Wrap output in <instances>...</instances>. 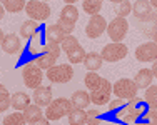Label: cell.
I'll return each instance as SVG.
<instances>
[{
	"label": "cell",
	"instance_id": "cell-12",
	"mask_svg": "<svg viewBox=\"0 0 157 125\" xmlns=\"http://www.w3.org/2000/svg\"><path fill=\"white\" fill-rule=\"evenodd\" d=\"M132 13H134V17H137L142 22H152L154 24L155 10L149 0H137L132 7Z\"/></svg>",
	"mask_w": 157,
	"mask_h": 125
},
{
	"label": "cell",
	"instance_id": "cell-32",
	"mask_svg": "<svg viewBox=\"0 0 157 125\" xmlns=\"http://www.w3.org/2000/svg\"><path fill=\"white\" fill-rule=\"evenodd\" d=\"M10 94L9 90L5 89V85H2L0 83V112H5V110H9L10 107Z\"/></svg>",
	"mask_w": 157,
	"mask_h": 125
},
{
	"label": "cell",
	"instance_id": "cell-42",
	"mask_svg": "<svg viewBox=\"0 0 157 125\" xmlns=\"http://www.w3.org/2000/svg\"><path fill=\"white\" fill-rule=\"evenodd\" d=\"M63 2H65V3H67V5H74V3H75V2H77V0H63Z\"/></svg>",
	"mask_w": 157,
	"mask_h": 125
},
{
	"label": "cell",
	"instance_id": "cell-1",
	"mask_svg": "<svg viewBox=\"0 0 157 125\" xmlns=\"http://www.w3.org/2000/svg\"><path fill=\"white\" fill-rule=\"evenodd\" d=\"M147 110H149V107H147L144 98L134 97V98H130V100H127L125 107L122 110L115 112V119H119L124 123H137L140 120V117L144 115Z\"/></svg>",
	"mask_w": 157,
	"mask_h": 125
},
{
	"label": "cell",
	"instance_id": "cell-43",
	"mask_svg": "<svg viewBox=\"0 0 157 125\" xmlns=\"http://www.w3.org/2000/svg\"><path fill=\"white\" fill-rule=\"evenodd\" d=\"M149 2H151V5L154 7V9L157 10V0H149Z\"/></svg>",
	"mask_w": 157,
	"mask_h": 125
},
{
	"label": "cell",
	"instance_id": "cell-46",
	"mask_svg": "<svg viewBox=\"0 0 157 125\" xmlns=\"http://www.w3.org/2000/svg\"><path fill=\"white\" fill-rule=\"evenodd\" d=\"M154 24L157 25V10H155V17H154Z\"/></svg>",
	"mask_w": 157,
	"mask_h": 125
},
{
	"label": "cell",
	"instance_id": "cell-36",
	"mask_svg": "<svg viewBox=\"0 0 157 125\" xmlns=\"http://www.w3.org/2000/svg\"><path fill=\"white\" fill-rule=\"evenodd\" d=\"M77 45H78V40L75 39V37L67 35L65 39H63V42L60 43V49H62V50H65V52H69V50H72L74 47H77Z\"/></svg>",
	"mask_w": 157,
	"mask_h": 125
},
{
	"label": "cell",
	"instance_id": "cell-27",
	"mask_svg": "<svg viewBox=\"0 0 157 125\" xmlns=\"http://www.w3.org/2000/svg\"><path fill=\"white\" fill-rule=\"evenodd\" d=\"M144 100H145V104H147L149 108L157 110V85H149L147 89H145Z\"/></svg>",
	"mask_w": 157,
	"mask_h": 125
},
{
	"label": "cell",
	"instance_id": "cell-45",
	"mask_svg": "<svg viewBox=\"0 0 157 125\" xmlns=\"http://www.w3.org/2000/svg\"><path fill=\"white\" fill-rule=\"evenodd\" d=\"M109 2H112V3H121L122 0H109Z\"/></svg>",
	"mask_w": 157,
	"mask_h": 125
},
{
	"label": "cell",
	"instance_id": "cell-31",
	"mask_svg": "<svg viewBox=\"0 0 157 125\" xmlns=\"http://www.w3.org/2000/svg\"><path fill=\"white\" fill-rule=\"evenodd\" d=\"M137 123L139 125H157V110L149 108L147 112L140 117V120Z\"/></svg>",
	"mask_w": 157,
	"mask_h": 125
},
{
	"label": "cell",
	"instance_id": "cell-19",
	"mask_svg": "<svg viewBox=\"0 0 157 125\" xmlns=\"http://www.w3.org/2000/svg\"><path fill=\"white\" fill-rule=\"evenodd\" d=\"M10 104H12V107L15 110L24 112V110L30 105V97H29L25 92H15L13 95H10Z\"/></svg>",
	"mask_w": 157,
	"mask_h": 125
},
{
	"label": "cell",
	"instance_id": "cell-7",
	"mask_svg": "<svg viewBox=\"0 0 157 125\" xmlns=\"http://www.w3.org/2000/svg\"><path fill=\"white\" fill-rule=\"evenodd\" d=\"M25 12L32 20L42 22L50 17V7L47 5V2H42V0H30L25 5Z\"/></svg>",
	"mask_w": 157,
	"mask_h": 125
},
{
	"label": "cell",
	"instance_id": "cell-35",
	"mask_svg": "<svg viewBox=\"0 0 157 125\" xmlns=\"http://www.w3.org/2000/svg\"><path fill=\"white\" fill-rule=\"evenodd\" d=\"M35 37H37V35H35ZM35 37H33V39H30L32 42H30V45L27 47V53L39 57L40 52H42V47H44V45H42V42H40V37H39V40H37Z\"/></svg>",
	"mask_w": 157,
	"mask_h": 125
},
{
	"label": "cell",
	"instance_id": "cell-30",
	"mask_svg": "<svg viewBox=\"0 0 157 125\" xmlns=\"http://www.w3.org/2000/svg\"><path fill=\"white\" fill-rule=\"evenodd\" d=\"M100 82H102V77L100 75H97L95 72H87V75H85V79H84V83H85V87H87L89 90H95L97 87L100 85Z\"/></svg>",
	"mask_w": 157,
	"mask_h": 125
},
{
	"label": "cell",
	"instance_id": "cell-25",
	"mask_svg": "<svg viewBox=\"0 0 157 125\" xmlns=\"http://www.w3.org/2000/svg\"><path fill=\"white\" fill-rule=\"evenodd\" d=\"M0 3L3 5L5 12H10V13H17V12H22L25 10V0H0Z\"/></svg>",
	"mask_w": 157,
	"mask_h": 125
},
{
	"label": "cell",
	"instance_id": "cell-5",
	"mask_svg": "<svg viewBox=\"0 0 157 125\" xmlns=\"http://www.w3.org/2000/svg\"><path fill=\"white\" fill-rule=\"evenodd\" d=\"M74 77V68L70 64H60L54 65L47 70V79L52 83H67Z\"/></svg>",
	"mask_w": 157,
	"mask_h": 125
},
{
	"label": "cell",
	"instance_id": "cell-29",
	"mask_svg": "<svg viewBox=\"0 0 157 125\" xmlns=\"http://www.w3.org/2000/svg\"><path fill=\"white\" fill-rule=\"evenodd\" d=\"M25 123H27V120H25L24 113L18 112V110L13 113H9L2 122V125H25Z\"/></svg>",
	"mask_w": 157,
	"mask_h": 125
},
{
	"label": "cell",
	"instance_id": "cell-22",
	"mask_svg": "<svg viewBox=\"0 0 157 125\" xmlns=\"http://www.w3.org/2000/svg\"><path fill=\"white\" fill-rule=\"evenodd\" d=\"M104 64V58L100 57V53H95V52H90V53H85V58H84V65L89 72H97Z\"/></svg>",
	"mask_w": 157,
	"mask_h": 125
},
{
	"label": "cell",
	"instance_id": "cell-41",
	"mask_svg": "<svg viewBox=\"0 0 157 125\" xmlns=\"http://www.w3.org/2000/svg\"><path fill=\"white\" fill-rule=\"evenodd\" d=\"M152 42H155V43H157V28H155L154 32H152Z\"/></svg>",
	"mask_w": 157,
	"mask_h": 125
},
{
	"label": "cell",
	"instance_id": "cell-18",
	"mask_svg": "<svg viewBox=\"0 0 157 125\" xmlns=\"http://www.w3.org/2000/svg\"><path fill=\"white\" fill-rule=\"evenodd\" d=\"M70 104H72V108H80V110L89 108V105L92 104L90 102V94H87L85 90L74 92L72 97H70Z\"/></svg>",
	"mask_w": 157,
	"mask_h": 125
},
{
	"label": "cell",
	"instance_id": "cell-14",
	"mask_svg": "<svg viewBox=\"0 0 157 125\" xmlns=\"http://www.w3.org/2000/svg\"><path fill=\"white\" fill-rule=\"evenodd\" d=\"M136 58L139 62H155L157 60V43L145 42L136 49Z\"/></svg>",
	"mask_w": 157,
	"mask_h": 125
},
{
	"label": "cell",
	"instance_id": "cell-21",
	"mask_svg": "<svg viewBox=\"0 0 157 125\" xmlns=\"http://www.w3.org/2000/svg\"><path fill=\"white\" fill-rule=\"evenodd\" d=\"M152 80H154V75H152L151 68H140L137 72L134 82H136L137 89H147L149 85H152Z\"/></svg>",
	"mask_w": 157,
	"mask_h": 125
},
{
	"label": "cell",
	"instance_id": "cell-33",
	"mask_svg": "<svg viewBox=\"0 0 157 125\" xmlns=\"http://www.w3.org/2000/svg\"><path fill=\"white\" fill-rule=\"evenodd\" d=\"M115 13H117V17H127L129 13H132V3L129 2V0H122L121 3H117V7H115Z\"/></svg>",
	"mask_w": 157,
	"mask_h": 125
},
{
	"label": "cell",
	"instance_id": "cell-9",
	"mask_svg": "<svg viewBox=\"0 0 157 125\" xmlns=\"http://www.w3.org/2000/svg\"><path fill=\"white\" fill-rule=\"evenodd\" d=\"M129 30V22L124 17H115L114 20L107 25V34L112 39V42H122Z\"/></svg>",
	"mask_w": 157,
	"mask_h": 125
},
{
	"label": "cell",
	"instance_id": "cell-24",
	"mask_svg": "<svg viewBox=\"0 0 157 125\" xmlns=\"http://www.w3.org/2000/svg\"><path fill=\"white\" fill-rule=\"evenodd\" d=\"M67 119H69V125H85L87 123V113H85V110L72 108Z\"/></svg>",
	"mask_w": 157,
	"mask_h": 125
},
{
	"label": "cell",
	"instance_id": "cell-26",
	"mask_svg": "<svg viewBox=\"0 0 157 125\" xmlns=\"http://www.w3.org/2000/svg\"><path fill=\"white\" fill-rule=\"evenodd\" d=\"M67 57H69L70 64H84V58H85L84 47L78 43L77 47H74L72 50H69V52H67Z\"/></svg>",
	"mask_w": 157,
	"mask_h": 125
},
{
	"label": "cell",
	"instance_id": "cell-3",
	"mask_svg": "<svg viewBox=\"0 0 157 125\" xmlns=\"http://www.w3.org/2000/svg\"><path fill=\"white\" fill-rule=\"evenodd\" d=\"M72 110V104H70L69 98H55V100H52L50 104L47 105L45 108V119L47 120H60L62 117L69 115V112Z\"/></svg>",
	"mask_w": 157,
	"mask_h": 125
},
{
	"label": "cell",
	"instance_id": "cell-4",
	"mask_svg": "<svg viewBox=\"0 0 157 125\" xmlns=\"http://www.w3.org/2000/svg\"><path fill=\"white\" fill-rule=\"evenodd\" d=\"M22 77H24L25 85H27L29 89H33V90L42 85V80H44L42 68H40L35 62H29V64L24 65V68H22Z\"/></svg>",
	"mask_w": 157,
	"mask_h": 125
},
{
	"label": "cell",
	"instance_id": "cell-47",
	"mask_svg": "<svg viewBox=\"0 0 157 125\" xmlns=\"http://www.w3.org/2000/svg\"><path fill=\"white\" fill-rule=\"evenodd\" d=\"M42 2H48V0H42Z\"/></svg>",
	"mask_w": 157,
	"mask_h": 125
},
{
	"label": "cell",
	"instance_id": "cell-20",
	"mask_svg": "<svg viewBox=\"0 0 157 125\" xmlns=\"http://www.w3.org/2000/svg\"><path fill=\"white\" fill-rule=\"evenodd\" d=\"M37 34H40V24L35 20H25L20 25V37L24 39H33Z\"/></svg>",
	"mask_w": 157,
	"mask_h": 125
},
{
	"label": "cell",
	"instance_id": "cell-17",
	"mask_svg": "<svg viewBox=\"0 0 157 125\" xmlns=\"http://www.w3.org/2000/svg\"><path fill=\"white\" fill-rule=\"evenodd\" d=\"M33 102L40 107H47L52 102V89L45 85H40L33 90Z\"/></svg>",
	"mask_w": 157,
	"mask_h": 125
},
{
	"label": "cell",
	"instance_id": "cell-38",
	"mask_svg": "<svg viewBox=\"0 0 157 125\" xmlns=\"http://www.w3.org/2000/svg\"><path fill=\"white\" fill-rule=\"evenodd\" d=\"M29 125H50V120H47L45 117H42V119L35 120V122H32V123H29Z\"/></svg>",
	"mask_w": 157,
	"mask_h": 125
},
{
	"label": "cell",
	"instance_id": "cell-44",
	"mask_svg": "<svg viewBox=\"0 0 157 125\" xmlns=\"http://www.w3.org/2000/svg\"><path fill=\"white\" fill-rule=\"evenodd\" d=\"M3 37H5V34L2 32V28H0V43H2V40H3Z\"/></svg>",
	"mask_w": 157,
	"mask_h": 125
},
{
	"label": "cell",
	"instance_id": "cell-8",
	"mask_svg": "<svg viewBox=\"0 0 157 125\" xmlns=\"http://www.w3.org/2000/svg\"><path fill=\"white\" fill-rule=\"evenodd\" d=\"M78 20V10L74 5H65L60 12V18H59L57 24L65 30L67 35H70L75 28V24Z\"/></svg>",
	"mask_w": 157,
	"mask_h": 125
},
{
	"label": "cell",
	"instance_id": "cell-13",
	"mask_svg": "<svg viewBox=\"0 0 157 125\" xmlns=\"http://www.w3.org/2000/svg\"><path fill=\"white\" fill-rule=\"evenodd\" d=\"M105 28H107L105 18L99 15V13H95V15H90V20L85 25V34H87L89 39H99L105 32Z\"/></svg>",
	"mask_w": 157,
	"mask_h": 125
},
{
	"label": "cell",
	"instance_id": "cell-16",
	"mask_svg": "<svg viewBox=\"0 0 157 125\" xmlns=\"http://www.w3.org/2000/svg\"><path fill=\"white\" fill-rule=\"evenodd\" d=\"M0 45H2V50L5 53H10V55L18 53L20 52V47H22L20 37L15 35V34H7L5 37H3V40H2Z\"/></svg>",
	"mask_w": 157,
	"mask_h": 125
},
{
	"label": "cell",
	"instance_id": "cell-28",
	"mask_svg": "<svg viewBox=\"0 0 157 125\" xmlns=\"http://www.w3.org/2000/svg\"><path fill=\"white\" fill-rule=\"evenodd\" d=\"M82 9L89 15H95L102 9V0H82Z\"/></svg>",
	"mask_w": 157,
	"mask_h": 125
},
{
	"label": "cell",
	"instance_id": "cell-11",
	"mask_svg": "<svg viewBox=\"0 0 157 125\" xmlns=\"http://www.w3.org/2000/svg\"><path fill=\"white\" fill-rule=\"evenodd\" d=\"M110 94H112V83L107 79L102 77V82L95 90L90 92V102L97 105H105L110 102Z\"/></svg>",
	"mask_w": 157,
	"mask_h": 125
},
{
	"label": "cell",
	"instance_id": "cell-23",
	"mask_svg": "<svg viewBox=\"0 0 157 125\" xmlns=\"http://www.w3.org/2000/svg\"><path fill=\"white\" fill-rule=\"evenodd\" d=\"M24 117H25V120H27V123H32V122H35V120L42 119L44 117L42 107L37 105V104H30L27 108L24 110Z\"/></svg>",
	"mask_w": 157,
	"mask_h": 125
},
{
	"label": "cell",
	"instance_id": "cell-37",
	"mask_svg": "<svg viewBox=\"0 0 157 125\" xmlns=\"http://www.w3.org/2000/svg\"><path fill=\"white\" fill-rule=\"evenodd\" d=\"M125 104L127 102L124 100V98H119V97H115L114 100H110L109 102V110L112 113H115V112H119V110H122L125 107Z\"/></svg>",
	"mask_w": 157,
	"mask_h": 125
},
{
	"label": "cell",
	"instance_id": "cell-39",
	"mask_svg": "<svg viewBox=\"0 0 157 125\" xmlns=\"http://www.w3.org/2000/svg\"><path fill=\"white\" fill-rule=\"evenodd\" d=\"M151 70H152V75H154V79H157V60L154 62V64H152V68H151Z\"/></svg>",
	"mask_w": 157,
	"mask_h": 125
},
{
	"label": "cell",
	"instance_id": "cell-15",
	"mask_svg": "<svg viewBox=\"0 0 157 125\" xmlns=\"http://www.w3.org/2000/svg\"><path fill=\"white\" fill-rule=\"evenodd\" d=\"M65 37H67L65 30H63L59 24H54V25H48V27L45 28V35H44V39H45V42L60 45Z\"/></svg>",
	"mask_w": 157,
	"mask_h": 125
},
{
	"label": "cell",
	"instance_id": "cell-2",
	"mask_svg": "<svg viewBox=\"0 0 157 125\" xmlns=\"http://www.w3.org/2000/svg\"><path fill=\"white\" fill-rule=\"evenodd\" d=\"M60 45L57 43H50V42H45L42 47V52H40L39 57H35V64L39 65L42 70H48L50 67H54L55 62H57L59 55H60Z\"/></svg>",
	"mask_w": 157,
	"mask_h": 125
},
{
	"label": "cell",
	"instance_id": "cell-34",
	"mask_svg": "<svg viewBox=\"0 0 157 125\" xmlns=\"http://www.w3.org/2000/svg\"><path fill=\"white\" fill-rule=\"evenodd\" d=\"M87 113V125H100L102 123V119H100V112L95 108H89L85 110Z\"/></svg>",
	"mask_w": 157,
	"mask_h": 125
},
{
	"label": "cell",
	"instance_id": "cell-6",
	"mask_svg": "<svg viewBox=\"0 0 157 125\" xmlns=\"http://www.w3.org/2000/svg\"><path fill=\"white\" fill-rule=\"evenodd\" d=\"M137 85L134 80L130 79H119L117 82L112 85V92L115 94V97L124 98V100H130V98L137 97Z\"/></svg>",
	"mask_w": 157,
	"mask_h": 125
},
{
	"label": "cell",
	"instance_id": "cell-10",
	"mask_svg": "<svg viewBox=\"0 0 157 125\" xmlns=\"http://www.w3.org/2000/svg\"><path fill=\"white\" fill-rule=\"evenodd\" d=\"M127 52H129V49H127L122 42H112V43H109V45H105L102 49L100 57H102L105 62H119V60H122V58L125 57Z\"/></svg>",
	"mask_w": 157,
	"mask_h": 125
},
{
	"label": "cell",
	"instance_id": "cell-40",
	"mask_svg": "<svg viewBox=\"0 0 157 125\" xmlns=\"http://www.w3.org/2000/svg\"><path fill=\"white\" fill-rule=\"evenodd\" d=\"M3 15H5V9H3V5L0 3V20L3 18Z\"/></svg>",
	"mask_w": 157,
	"mask_h": 125
}]
</instances>
